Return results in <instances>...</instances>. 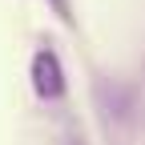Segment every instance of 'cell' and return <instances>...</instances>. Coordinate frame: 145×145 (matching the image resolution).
<instances>
[{"instance_id": "cell-1", "label": "cell", "mask_w": 145, "mask_h": 145, "mask_svg": "<svg viewBox=\"0 0 145 145\" xmlns=\"http://www.w3.org/2000/svg\"><path fill=\"white\" fill-rule=\"evenodd\" d=\"M32 89L40 101H61L65 97V69H61V57L52 48H36L32 52Z\"/></svg>"}, {"instance_id": "cell-2", "label": "cell", "mask_w": 145, "mask_h": 145, "mask_svg": "<svg viewBox=\"0 0 145 145\" xmlns=\"http://www.w3.org/2000/svg\"><path fill=\"white\" fill-rule=\"evenodd\" d=\"M52 8L61 12V20H72V12H69V0H52Z\"/></svg>"}, {"instance_id": "cell-3", "label": "cell", "mask_w": 145, "mask_h": 145, "mask_svg": "<svg viewBox=\"0 0 145 145\" xmlns=\"http://www.w3.org/2000/svg\"><path fill=\"white\" fill-rule=\"evenodd\" d=\"M65 145H85V141L81 137H65Z\"/></svg>"}]
</instances>
